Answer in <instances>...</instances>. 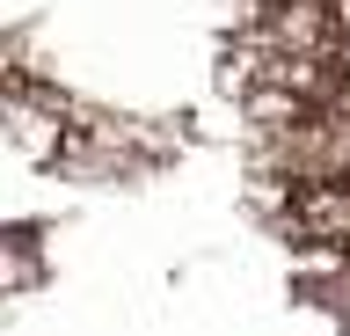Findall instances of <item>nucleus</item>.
I'll return each instance as SVG.
<instances>
[]
</instances>
